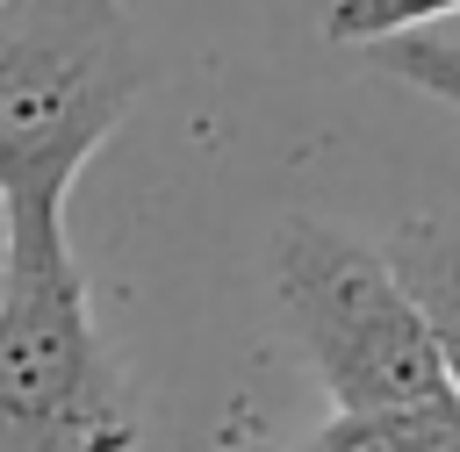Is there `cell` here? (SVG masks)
<instances>
[{
	"instance_id": "obj_1",
	"label": "cell",
	"mask_w": 460,
	"mask_h": 452,
	"mask_svg": "<svg viewBox=\"0 0 460 452\" xmlns=\"http://www.w3.org/2000/svg\"><path fill=\"white\" fill-rule=\"evenodd\" d=\"M7 215L0 301V452H144L137 395L101 344L93 287L65 208Z\"/></svg>"
},
{
	"instance_id": "obj_2",
	"label": "cell",
	"mask_w": 460,
	"mask_h": 452,
	"mask_svg": "<svg viewBox=\"0 0 460 452\" xmlns=\"http://www.w3.org/2000/svg\"><path fill=\"white\" fill-rule=\"evenodd\" d=\"M151 86L122 0H0V208H65Z\"/></svg>"
},
{
	"instance_id": "obj_6",
	"label": "cell",
	"mask_w": 460,
	"mask_h": 452,
	"mask_svg": "<svg viewBox=\"0 0 460 452\" xmlns=\"http://www.w3.org/2000/svg\"><path fill=\"white\" fill-rule=\"evenodd\" d=\"M446 14H460V0H323V36L352 43V50H374V43L431 29Z\"/></svg>"
},
{
	"instance_id": "obj_4",
	"label": "cell",
	"mask_w": 460,
	"mask_h": 452,
	"mask_svg": "<svg viewBox=\"0 0 460 452\" xmlns=\"http://www.w3.org/2000/svg\"><path fill=\"white\" fill-rule=\"evenodd\" d=\"M381 251L395 280L410 287V301L424 309L438 359L453 373V395H460V215H410L381 237Z\"/></svg>"
},
{
	"instance_id": "obj_5",
	"label": "cell",
	"mask_w": 460,
	"mask_h": 452,
	"mask_svg": "<svg viewBox=\"0 0 460 452\" xmlns=\"http://www.w3.org/2000/svg\"><path fill=\"white\" fill-rule=\"evenodd\" d=\"M295 452H460V402L417 409H338Z\"/></svg>"
},
{
	"instance_id": "obj_3",
	"label": "cell",
	"mask_w": 460,
	"mask_h": 452,
	"mask_svg": "<svg viewBox=\"0 0 460 452\" xmlns=\"http://www.w3.org/2000/svg\"><path fill=\"white\" fill-rule=\"evenodd\" d=\"M273 301L331 409L460 402L438 337L381 244L316 215H288L273 237Z\"/></svg>"
},
{
	"instance_id": "obj_8",
	"label": "cell",
	"mask_w": 460,
	"mask_h": 452,
	"mask_svg": "<svg viewBox=\"0 0 460 452\" xmlns=\"http://www.w3.org/2000/svg\"><path fill=\"white\" fill-rule=\"evenodd\" d=\"M0 301H7V215H0Z\"/></svg>"
},
{
	"instance_id": "obj_7",
	"label": "cell",
	"mask_w": 460,
	"mask_h": 452,
	"mask_svg": "<svg viewBox=\"0 0 460 452\" xmlns=\"http://www.w3.org/2000/svg\"><path fill=\"white\" fill-rule=\"evenodd\" d=\"M367 65H381L388 79H402V86H417V93H431V100H446V108L460 115V43H453V36H438V29H410V36L374 43Z\"/></svg>"
}]
</instances>
